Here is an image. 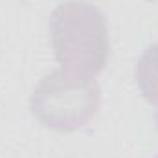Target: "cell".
Returning a JSON list of instances; mask_svg holds the SVG:
<instances>
[{"instance_id":"6da1fadb","label":"cell","mask_w":158,"mask_h":158,"mask_svg":"<svg viewBox=\"0 0 158 158\" xmlns=\"http://www.w3.org/2000/svg\"><path fill=\"white\" fill-rule=\"evenodd\" d=\"M53 55L63 70L96 77L105 70L110 40L107 19L101 9L88 0L61 2L48 22Z\"/></svg>"},{"instance_id":"7a4b0ae2","label":"cell","mask_w":158,"mask_h":158,"mask_svg":"<svg viewBox=\"0 0 158 158\" xmlns=\"http://www.w3.org/2000/svg\"><path fill=\"white\" fill-rule=\"evenodd\" d=\"M101 90L94 77H85L63 68L40 79L30 98L31 114L40 125L72 132L85 127L99 110Z\"/></svg>"},{"instance_id":"3957f363","label":"cell","mask_w":158,"mask_h":158,"mask_svg":"<svg viewBox=\"0 0 158 158\" xmlns=\"http://www.w3.org/2000/svg\"><path fill=\"white\" fill-rule=\"evenodd\" d=\"M134 79L142 96L158 107V42L151 44L136 63Z\"/></svg>"},{"instance_id":"277c9868","label":"cell","mask_w":158,"mask_h":158,"mask_svg":"<svg viewBox=\"0 0 158 158\" xmlns=\"http://www.w3.org/2000/svg\"><path fill=\"white\" fill-rule=\"evenodd\" d=\"M156 125H158V112H156Z\"/></svg>"},{"instance_id":"5b68a950","label":"cell","mask_w":158,"mask_h":158,"mask_svg":"<svg viewBox=\"0 0 158 158\" xmlns=\"http://www.w3.org/2000/svg\"><path fill=\"white\" fill-rule=\"evenodd\" d=\"M156 158H158V156H156Z\"/></svg>"}]
</instances>
